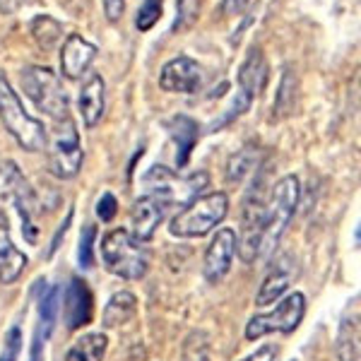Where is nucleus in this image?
Instances as JSON below:
<instances>
[{"label":"nucleus","mask_w":361,"mask_h":361,"mask_svg":"<svg viewBox=\"0 0 361 361\" xmlns=\"http://www.w3.org/2000/svg\"><path fill=\"white\" fill-rule=\"evenodd\" d=\"M42 205L20 166L10 159L0 161V222H15L29 243L39 241Z\"/></svg>","instance_id":"obj_1"},{"label":"nucleus","mask_w":361,"mask_h":361,"mask_svg":"<svg viewBox=\"0 0 361 361\" xmlns=\"http://www.w3.org/2000/svg\"><path fill=\"white\" fill-rule=\"evenodd\" d=\"M301 197V183L294 173L282 176L272 185V193L265 200V212H263V236H260V255H267L277 248V243L282 241L287 226L292 224L294 212L299 207Z\"/></svg>","instance_id":"obj_2"},{"label":"nucleus","mask_w":361,"mask_h":361,"mask_svg":"<svg viewBox=\"0 0 361 361\" xmlns=\"http://www.w3.org/2000/svg\"><path fill=\"white\" fill-rule=\"evenodd\" d=\"M226 214H229V195L224 190L197 195L171 219L169 231L178 238H200L217 229L226 219Z\"/></svg>","instance_id":"obj_3"},{"label":"nucleus","mask_w":361,"mask_h":361,"mask_svg":"<svg viewBox=\"0 0 361 361\" xmlns=\"http://www.w3.org/2000/svg\"><path fill=\"white\" fill-rule=\"evenodd\" d=\"M104 267L121 279H142L149 270V255L128 229H111L99 243Z\"/></svg>","instance_id":"obj_4"},{"label":"nucleus","mask_w":361,"mask_h":361,"mask_svg":"<svg viewBox=\"0 0 361 361\" xmlns=\"http://www.w3.org/2000/svg\"><path fill=\"white\" fill-rule=\"evenodd\" d=\"M0 121L5 130L15 137V142L27 152H39L46 147V128L42 121L29 116L22 106L17 92L10 87L8 80L0 75Z\"/></svg>","instance_id":"obj_5"},{"label":"nucleus","mask_w":361,"mask_h":361,"mask_svg":"<svg viewBox=\"0 0 361 361\" xmlns=\"http://www.w3.org/2000/svg\"><path fill=\"white\" fill-rule=\"evenodd\" d=\"M46 147H49V171L56 178L70 180L78 176L80 169H82L85 152L78 126L70 116L56 121L51 135H46Z\"/></svg>","instance_id":"obj_6"},{"label":"nucleus","mask_w":361,"mask_h":361,"mask_svg":"<svg viewBox=\"0 0 361 361\" xmlns=\"http://www.w3.org/2000/svg\"><path fill=\"white\" fill-rule=\"evenodd\" d=\"M20 82H22L25 94L32 99L39 111L51 116L54 121H61V118H66V116H70L68 92H66V87H63V80L58 78L51 68L29 66L22 70Z\"/></svg>","instance_id":"obj_7"},{"label":"nucleus","mask_w":361,"mask_h":361,"mask_svg":"<svg viewBox=\"0 0 361 361\" xmlns=\"http://www.w3.org/2000/svg\"><path fill=\"white\" fill-rule=\"evenodd\" d=\"M306 316V296L301 292H292L284 296L279 304L267 313L253 316L246 323V340H260L265 335L279 333V335H292L301 325Z\"/></svg>","instance_id":"obj_8"},{"label":"nucleus","mask_w":361,"mask_h":361,"mask_svg":"<svg viewBox=\"0 0 361 361\" xmlns=\"http://www.w3.org/2000/svg\"><path fill=\"white\" fill-rule=\"evenodd\" d=\"M145 185L149 188V195L159 197L161 202L169 205H188L200 195V190L207 185V173H190V176H178L166 166H152L145 176Z\"/></svg>","instance_id":"obj_9"},{"label":"nucleus","mask_w":361,"mask_h":361,"mask_svg":"<svg viewBox=\"0 0 361 361\" xmlns=\"http://www.w3.org/2000/svg\"><path fill=\"white\" fill-rule=\"evenodd\" d=\"M236 231L224 226V229H217V234L209 241L205 250V260H202V275H205L209 284H219L229 275L236 255Z\"/></svg>","instance_id":"obj_10"},{"label":"nucleus","mask_w":361,"mask_h":361,"mask_svg":"<svg viewBox=\"0 0 361 361\" xmlns=\"http://www.w3.org/2000/svg\"><path fill=\"white\" fill-rule=\"evenodd\" d=\"M159 87L171 94H195L202 87V68L193 58H171L159 73Z\"/></svg>","instance_id":"obj_11"},{"label":"nucleus","mask_w":361,"mask_h":361,"mask_svg":"<svg viewBox=\"0 0 361 361\" xmlns=\"http://www.w3.org/2000/svg\"><path fill=\"white\" fill-rule=\"evenodd\" d=\"M63 320H66L68 330H80L85 325L92 323L94 318V296H92V289L85 279L73 277L70 284L66 287V294H63Z\"/></svg>","instance_id":"obj_12"},{"label":"nucleus","mask_w":361,"mask_h":361,"mask_svg":"<svg viewBox=\"0 0 361 361\" xmlns=\"http://www.w3.org/2000/svg\"><path fill=\"white\" fill-rule=\"evenodd\" d=\"M166 214V205L154 195H142L135 200L130 212V226H133V238L140 243L152 241L157 234V226L161 224Z\"/></svg>","instance_id":"obj_13"},{"label":"nucleus","mask_w":361,"mask_h":361,"mask_svg":"<svg viewBox=\"0 0 361 361\" xmlns=\"http://www.w3.org/2000/svg\"><path fill=\"white\" fill-rule=\"evenodd\" d=\"M267 78H270V68L260 49H250L248 58L243 66L238 68V97H243L250 104L265 92Z\"/></svg>","instance_id":"obj_14"},{"label":"nucleus","mask_w":361,"mask_h":361,"mask_svg":"<svg viewBox=\"0 0 361 361\" xmlns=\"http://www.w3.org/2000/svg\"><path fill=\"white\" fill-rule=\"evenodd\" d=\"M97 58V46L90 44L85 37L80 34H70L63 44V51H61V70L63 75L70 80H78L90 70V66L94 63Z\"/></svg>","instance_id":"obj_15"},{"label":"nucleus","mask_w":361,"mask_h":361,"mask_svg":"<svg viewBox=\"0 0 361 361\" xmlns=\"http://www.w3.org/2000/svg\"><path fill=\"white\" fill-rule=\"evenodd\" d=\"M294 275H296V270H294L292 258L279 260V263L267 272L263 284H260L258 294H255V306H270L282 299L284 292L289 289V284H292Z\"/></svg>","instance_id":"obj_16"},{"label":"nucleus","mask_w":361,"mask_h":361,"mask_svg":"<svg viewBox=\"0 0 361 361\" xmlns=\"http://www.w3.org/2000/svg\"><path fill=\"white\" fill-rule=\"evenodd\" d=\"M78 104L87 128H97L102 123L104 111H106V85H104V80L99 75H92L82 85Z\"/></svg>","instance_id":"obj_17"},{"label":"nucleus","mask_w":361,"mask_h":361,"mask_svg":"<svg viewBox=\"0 0 361 361\" xmlns=\"http://www.w3.org/2000/svg\"><path fill=\"white\" fill-rule=\"evenodd\" d=\"M29 258L15 246L10 229L5 222H0V282L3 284H15L22 277Z\"/></svg>","instance_id":"obj_18"},{"label":"nucleus","mask_w":361,"mask_h":361,"mask_svg":"<svg viewBox=\"0 0 361 361\" xmlns=\"http://www.w3.org/2000/svg\"><path fill=\"white\" fill-rule=\"evenodd\" d=\"M169 135H171V140L176 142L178 152H176V164L178 169H183L185 164H188L190 159V152H193L195 142H197V135H200V128H197V123L193 118H188V116H176V118L169 121Z\"/></svg>","instance_id":"obj_19"},{"label":"nucleus","mask_w":361,"mask_h":361,"mask_svg":"<svg viewBox=\"0 0 361 361\" xmlns=\"http://www.w3.org/2000/svg\"><path fill=\"white\" fill-rule=\"evenodd\" d=\"M137 313V299L133 292H116L104 308V328H118Z\"/></svg>","instance_id":"obj_20"},{"label":"nucleus","mask_w":361,"mask_h":361,"mask_svg":"<svg viewBox=\"0 0 361 361\" xmlns=\"http://www.w3.org/2000/svg\"><path fill=\"white\" fill-rule=\"evenodd\" d=\"M109 349V337L104 333H87L68 349L63 361H104Z\"/></svg>","instance_id":"obj_21"},{"label":"nucleus","mask_w":361,"mask_h":361,"mask_svg":"<svg viewBox=\"0 0 361 361\" xmlns=\"http://www.w3.org/2000/svg\"><path fill=\"white\" fill-rule=\"evenodd\" d=\"M337 359L340 361H359V311L354 318L342 320L340 335H337Z\"/></svg>","instance_id":"obj_22"},{"label":"nucleus","mask_w":361,"mask_h":361,"mask_svg":"<svg viewBox=\"0 0 361 361\" xmlns=\"http://www.w3.org/2000/svg\"><path fill=\"white\" fill-rule=\"evenodd\" d=\"M296 75L292 73V68H284L282 82H279V92L272 104V118H287L289 114H294L296 109Z\"/></svg>","instance_id":"obj_23"},{"label":"nucleus","mask_w":361,"mask_h":361,"mask_svg":"<svg viewBox=\"0 0 361 361\" xmlns=\"http://www.w3.org/2000/svg\"><path fill=\"white\" fill-rule=\"evenodd\" d=\"M255 166H258V147L246 145V147L238 149L229 159V164H226V180H229V183H241L248 173H253Z\"/></svg>","instance_id":"obj_24"},{"label":"nucleus","mask_w":361,"mask_h":361,"mask_svg":"<svg viewBox=\"0 0 361 361\" xmlns=\"http://www.w3.org/2000/svg\"><path fill=\"white\" fill-rule=\"evenodd\" d=\"M58 311H61V287H51L49 292L44 294L42 304H39V328L37 333L44 337L51 335L58 318Z\"/></svg>","instance_id":"obj_25"},{"label":"nucleus","mask_w":361,"mask_h":361,"mask_svg":"<svg viewBox=\"0 0 361 361\" xmlns=\"http://www.w3.org/2000/svg\"><path fill=\"white\" fill-rule=\"evenodd\" d=\"M61 34H63V27L49 15H42L32 22V37H34V42L39 44V49H44V51L56 49V44L61 42Z\"/></svg>","instance_id":"obj_26"},{"label":"nucleus","mask_w":361,"mask_h":361,"mask_svg":"<svg viewBox=\"0 0 361 361\" xmlns=\"http://www.w3.org/2000/svg\"><path fill=\"white\" fill-rule=\"evenodd\" d=\"M183 361H209V337L202 330H193L183 342Z\"/></svg>","instance_id":"obj_27"},{"label":"nucleus","mask_w":361,"mask_h":361,"mask_svg":"<svg viewBox=\"0 0 361 361\" xmlns=\"http://www.w3.org/2000/svg\"><path fill=\"white\" fill-rule=\"evenodd\" d=\"M161 10H164V0H145L142 8L137 10L135 17V27L140 32H149L161 17Z\"/></svg>","instance_id":"obj_28"},{"label":"nucleus","mask_w":361,"mask_h":361,"mask_svg":"<svg viewBox=\"0 0 361 361\" xmlns=\"http://www.w3.org/2000/svg\"><path fill=\"white\" fill-rule=\"evenodd\" d=\"M94 241H97V226L87 224L82 236H80V250H78V258L82 267L94 265Z\"/></svg>","instance_id":"obj_29"},{"label":"nucleus","mask_w":361,"mask_h":361,"mask_svg":"<svg viewBox=\"0 0 361 361\" xmlns=\"http://www.w3.org/2000/svg\"><path fill=\"white\" fill-rule=\"evenodd\" d=\"M200 17V0H178V17L173 22V29H188Z\"/></svg>","instance_id":"obj_30"},{"label":"nucleus","mask_w":361,"mask_h":361,"mask_svg":"<svg viewBox=\"0 0 361 361\" xmlns=\"http://www.w3.org/2000/svg\"><path fill=\"white\" fill-rule=\"evenodd\" d=\"M20 352H22V330L15 325V328H10L8 335H5L0 361H20Z\"/></svg>","instance_id":"obj_31"},{"label":"nucleus","mask_w":361,"mask_h":361,"mask_svg":"<svg viewBox=\"0 0 361 361\" xmlns=\"http://www.w3.org/2000/svg\"><path fill=\"white\" fill-rule=\"evenodd\" d=\"M116 212H118V200H116V195L111 193H104L102 200L97 202V214L102 222H111L116 217Z\"/></svg>","instance_id":"obj_32"},{"label":"nucleus","mask_w":361,"mask_h":361,"mask_svg":"<svg viewBox=\"0 0 361 361\" xmlns=\"http://www.w3.org/2000/svg\"><path fill=\"white\" fill-rule=\"evenodd\" d=\"M126 0H104V13H106L109 22H118L123 17Z\"/></svg>","instance_id":"obj_33"},{"label":"nucleus","mask_w":361,"mask_h":361,"mask_svg":"<svg viewBox=\"0 0 361 361\" xmlns=\"http://www.w3.org/2000/svg\"><path fill=\"white\" fill-rule=\"evenodd\" d=\"M277 357V347H272V345H265V347H260V349H255L253 354H248L243 361H275Z\"/></svg>","instance_id":"obj_34"},{"label":"nucleus","mask_w":361,"mask_h":361,"mask_svg":"<svg viewBox=\"0 0 361 361\" xmlns=\"http://www.w3.org/2000/svg\"><path fill=\"white\" fill-rule=\"evenodd\" d=\"M250 3V0H224V5H222V10L226 15H236V13H241L243 8Z\"/></svg>","instance_id":"obj_35"},{"label":"nucleus","mask_w":361,"mask_h":361,"mask_svg":"<svg viewBox=\"0 0 361 361\" xmlns=\"http://www.w3.org/2000/svg\"><path fill=\"white\" fill-rule=\"evenodd\" d=\"M70 222H73V212H68V217H66V222L61 224V229H58V234H56V238L51 241V250L49 253H54V250L58 248V241H61V236H66V231H68V226H70Z\"/></svg>","instance_id":"obj_36"}]
</instances>
